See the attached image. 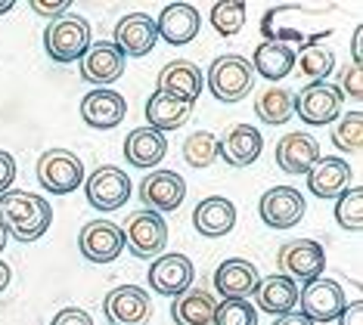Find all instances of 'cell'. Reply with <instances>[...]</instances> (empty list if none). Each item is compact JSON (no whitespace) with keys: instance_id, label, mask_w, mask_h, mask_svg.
Instances as JSON below:
<instances>
[{"instance_id":"cell-39","label":"cell","mask_w":363,"mask_h":325,"mask_svg":"<svg viewBox=\"0 0 363 325\" xmlns=\"http://www.w3.org/2000/svg\"><path fill=\"white\" fill-rule=\"evenodd\" d=\"M50 325H94V319H90V313L78 310V307H65V310L53 316Z\"/></svg>"},{"instance_id":"cell-41","label":"cell","mask_w":363,"mask_h":325,"mask_svg":"<svg viewBox=\"0 0 363 325\" xmlns=\"http://www.w3.org/2000/svg\"><path fill=\"white\" fill-rule=\"evenodd\" d=\"M338 325H363V301H354V304H345V310L338 313Z\"/></svg>"},{"instance_id":"cell-30","label":"cell","mask_w":363,"mask_h":325,"mask_svg":"<svg viewBox=\"0 0 363 325\" xmlns=\"http://www.w3.org/2000/svg\"><path fill=\"white\" fill-rule=\"evenodd\" d=\"M255 115L264 121V124H286L289 118L295 115L292 108V93L283 87H267L264 93H258V99H255Z\"/></svg>"},{"instance_id":"cell-14","label":"cell","mask_w":363,"mask_h":325,"mask_svg":"<svg viewBox=\"0 0 363 325\" xmlns=\"http://www.w3.org/2000/svg\"><path fill=\"white\" fill-rule=\"evenodd\" d=\"M103 313L112 325H140L152 316V301L140 285H118L106 295Z\"/></svg>"},{"instance_id":"cell-34","label":"cell","mask_w":363,"mask_h":325,"mask_svg":"<svg viewBox=\"0 0 363 325\" xmlns=\"http://www.w3.org/2000/svg\"><path fill=\"white\" fill-rule=\"evenodd\" d=\"M211 25L220 38H233L245 25V4L242 0H220L211 6Z\"/></svg>"},{"instance_id":"cell-21","label":"cell","mask_w":363,"mask_h":325,"mask_svg":"<svg viewBox=\"0 0 363 325\" xmlns=\"http://www.w3.org/2000/svg\"><path fill=\"white\" fill-rule=\"evenodd\" d=\"M351 177H354V171L345 158L326 155V158H317L313 168L308 171V189L317 198H338L348 189Z\"/></svg>"},{"instance_id":"cell-22","label":"cell","mask_w":363,"mask_h":325,"mask_svg":"<svg viewBox=\"0 0 363 325\" xmlns=\"http://www.w3.org/2000/svg\"><path fill=\"white\" fill-rule=\"evenodd\" d=\"M155 19H150L146 13H130L121 16L115 25V40L112 44L121 50L125 56H146L155 47Z\"/></svg>"},{"instance_id":"cell-18","label":"cell","mask_w":363,"mask_h":325,"mask_svg":"<svg viewBox=\"0 0 363 325\" xmlns=\"http://www.w3.org/2000/svg\"><path fill=\"white\" fill-rule=\"evenodd\" d=\"M214 288L224 301H249V295H255L258 288V266L252 261H242V257H230L214 270Z\"/></svg>"},{"instance_id":"cell-33","label":"cell","mask_w":363,"mask_h":325,"mask_svg":"<svg viewBox=\"0 0 363 325\" xmlns=\"http://www.w3.org/2000/svg\"><path fill=\"white\" fill-rule=\"evenodd\" d=\"M333 143L338 152H351V155L360 152L363 149V115L360 112H348V115H342V118H335Z\"/></svg>"},{"instance_id":"cell-9","label":"cell","mask_w":363,"mask_h":325,"mask_svg":"<svg viewBox=\"0 0 363 325\" xmlns=\"http://www.w3.org/2000/svg\"><path fill=\"white\" fill-rule=\"evenodd\" d=\"M298 307L301 316L317 322H335L338 313L345 310V291L335 279H313L304 288H298Z\"/></svg>"},{"instance_id":"cell-46","label":"cell","mask_w":363,"mask_h":325,"mask_svg":"<svg viewBox=\"0 0 363 325\" xmlns=\"http://www.w3.org/2000/svg\"><path fill=\"white\" fill-rule=\"evenodd\" d=\"M6 248V232H4V227H0V251Z\"/></svg>"},{"instance_id":"cell-44","label":"cell","mask_w":363,"mask_h":325,"mask_svg":"<svg viewBox=\"0 0 363 325\" xmlns=\"http://www.w3.org/2000/svg\"><path fill=\"white\" fill-rule=\"evenodd\" d=\"M6 285H10V266L0 261V291H6Z\"/></svg>"},{"instance_id":"cell-38","label":"cell","mask_w":363,"mask_h":325,"mask_svg":"<svg viewBox=\"0 0 363 325\" xmlns=\"http://www.w3.org/2000/svg\"><path fill=\"white\" fill-rule=\"evenodd\" d=\"M69 0H31V10H35L38 16H47V19H60V16L69 13Z\"/></svg>"},{"instance_id":"cell-28","label":"cell","mask_w":363,"mask_h":325,"mask_svg":"<svg viewBox=\"0 0 363 325\" xmlns=\"http://www.w3.org/2000/svg\"><path fill=\"white\" fill-rule=\"evenodd\" d=\"M214 307H218V301L205 288H186L184 295L174 297L171 316H174L177 325H211Z\"/></svg>"},{"instance_id":"cell-15","label":"cell","mask_w":363,"mask_h":325,"mask_svg":"<svg viewBox=\"0 0 363 325\" xmlns=\"http://www.w3.org/2000/svg\"><path fill=\"white\" fill-rule=\"evenodd\" d=\"M193 276H196V270L186 254H162L150 266V288L155 295L177 297L186 288H193Z\"/></svg>"},{"instance_id":"cell-24","label":"cell","mask_w":363,"mask_h":325,"mask_svg":"<svg viewBox=\"0 0 363 325\" xmlns=\"http://www.w3.org/2000/svg\"><path fill=\"white\" fill-rule=\"evenodd\" d=\"M168 155V139L164 133L152 130V127H137L128 133L125 139V161L130 168H140V171H150L162 158Z\"/></svg>"},{"instance_id":"cell-2","label":"cell","mask_w":363,"mask_h":325,"mask_svg":"<svg viewBox=\"0 0 363 325\" xmlns=\"http://www.w3.org/2000/svg\"><path fill=\"white\" fill-rule=\"evenodd\" d=\"M208 90L218 103H239L255 87V69L245 56L227 53L208 65Z\"/></svg>"},{"instance_id":"cell-26","label":"cell","mask_w":363,"mask_h":325,"mask_svg":"<svg viewBox=\"0 0 363 325\" xmlns=\"http://www.w3.org/2000/svg\"><path fill=\"white\" fill-rule=\"evenodd\" d=\"M320 158V143L311 133H286L277 143V164L286 173H308Z\"/></svg>"},{"instance_id":"cell-36","label":"cell","mask_w":363,"mask_h":325,"mask_svg":"<svg viewBox=\"0 0 363 325\" xmlns=\"http://www.w3.org/2000/svg\"><path fill=\"white\" fill-rule=\"evenodd\" d=\"M211 325H258V310L249 301H220Z\"/></svg>"},{"instance_id":"cell-7","label":"cell","mask_w":363,"mask_h":325,"mask_svg":"<svg viewBox=\"0 0 363 325\" xmlns=\"http://www.w3.org/2000/svg\"><path fill=\"white\" fill-rule=\"evenodd\" d=\"M277 263H279V270H283V276L308 285V282L320 279V273L326 270V251H323V245L313 239H295L279 248Z\"/></svg>"},{"instance_id":"cell-29","label":"cell","mask_w":363,"mask_h":325,"mask_svg":"<svg viewBox=\"0 0 363 325\" xmlns=\"http://www.w3.org/2000/svg\"><path fill=\"white\" fill-rule=\"evenodd\" d=\"M252 69L255 74H264L267 81H279L295 69V47L277 44V40H264L255 47L252 56Z\"/></svg>"},{"instance_id":"cell-35","label":"cell","mask_w":363,"mask_h":325,"mask_svg":"<svg viewBox=\"0 0 363 325\" xmlns=\"http://www.w3.org/2000/svg\"><path fill=\"white\" fill-rule=\"evenodd\" d=\"M335 220L342 229L360 232L363 229V189H345L342 195L335 198Z\"/></svg>"},{"instance_id":"cell-8","label":"cell","mask_w":363,"mask_h":325,"mask_svg":"<svg viewBox=\"0 0 363 325\" xmlns=\"http://www.w3.org/2000/svg\"><path fill=\"white\" fill-rule=\"evenodd\" d=\"M342 99L345 96L338 93V87L320 81V84H308L298 96H292V108L304 124L323 127V124H333L342 115Z\"/></svg>"},{"instance_id":"cell-23","label":"cell","mask_w":363,"mask_h":325,"mask_svg":"<svg viewBox=\"0 0 363 325\" xmlns=\"http://www.w3.org/2000/svg\"><path fill=\"white\" fill-rule=\"evenodd\" d=\"M255 310H264L270 316H286L295 310L298 304V285H295L283 273H274V276L261 279L258 288H255Z\"/></svg>"},{"instance_id":"cell-6","label":"cell","mask_w":363,"mask_h":325,"mask_svg":"<svg viewBox=\"0 0 363 325\" xmlns=\"http://www.w3.org/2000/svg\"><path fill=\"white\" fill-rule=\"evenodd\" d=\"M84 195L90 207H96V211L103 214L118 211L130 198V177L121 168H115V164H100L84 180Z\"/></svg>"},{"instance_id":"cell-5","label":"cell","mask_w":363,"mask_h":325,"mask_svg":"<svg viewBox=\"0 0 363 325\" xmlns=\"http://www.w3.org/2000/svg\"><path fill=\"white\" fill-rule=\"evenodd\" d=\"M38 180L50 195H69L84 183V164L69 149H47L38 158Z\"/></svg>"},{"instance_id":"cell-16","label":"cell","mask_w":363,"mask_h":325,"mask_svg":"<svg viewBox=\"0 0 363 325\" xmlns=\"http://www.w3.org/2000/svg\"><path fill=\"white\" fill-rule=\"evenodd\" d=\"M202 87H205V74H202L199 65L189 62V59L168 62L159 72V81H155V90H159V93H168L186 106H193L196 99H199Z\"/></svg>"},{"instance_id":"cell-25","label":"cell","mask_w":363,"mask_h":325,"mask_svg":"<svg viewBox=\"0 0 363 325\" xmlns=\"http://www.w3.org/2000/svg\"><path fill=\"white\" fill-rule=\"evenodd\" d=\"M193 227L205 239L227 236V232L236 227V205L230 202V198H220V195L205 198V202H199L193 211Z\"/></svg>"},{"instance_id":"cell-45","label":"cell","mask_w":363,"mask_h":325,"mask_svg":"<svg viewBox=\"0 0 363 325\" xmlns=\"http://www.w3.org/2000/svg\"><path fill=\"white\" fill-rule=\"evenodd\" d=\"M13 10V0H0V13H10Z\"/></svg>"},{"instance_id":"cell-11","label":"cell","mask_w":363,"mask_h":325,"mask_svg":"<svg viewBox=\"0 0 363 325\" xmlns=\"http://www.w3.org/2000/svg\"><path fill=\"white\" fill-rule=\"evenodd\" d=\"M78 248L90 263H112L125 251V232L112 220H90L78 232Z\"/></svg>"},{"instance_id":"cell-20","label":"cell","mask_w":363,"mask_h":325,"mask_svg":"<svg viewBox=\"0 0 363 325\" xmlns=\"http://www.w3.org/2000/svg\"><path fill=\"white\" fill-rule=\"evenodd\" d=\"M202 28L199 10L189 4H168L162 10V16L155 19V35L164 38L171 47H184L189 44Z\"/></svg>"},{"instance_id":"cell-32","label":"cell","mask_w":363,"mask_h":325,"mask_svg":"<svg viewBox=\"0 0 363 325\" xmlns=\"http://www.w3.org/2000/svg\"><path fill=\"white\" fill-rule=\"evenodd\" d=\"M184 158L189 168L202 171V168H211L218 161V137L211 130H196L186 137L184 143Z\"/></svg>"},{"instance_id":"cell-43","label":"cell","mask_w":363,"mask_h":325,"mask_svg":"<svg viewBox=\"0 0 363 325\" xmlns=\"http://www.w3.org/2000/svg\"><path fill=\"white\" fill-rule=\"evenodd\" d=\"M274 325H313L311 319H304V316L301 313H286V316H277V319H274Z\"/></svg>"},{"instance_id":"cell-17","label":"cell","mask_w":363,"mask_h":325,"mask_svg":"<svg viewBox=\"0 0 363 325\" xmlns=\"http://www.w3.org/2000/svg\"><path fill=\"white\" fill-rule=\"evenodd\" d=\"M261 149H264L261 130L252 127V124H233L218 139V158L230 168H249V164L258 161Z\"/></svg>"},{"instance_id":"cell-4","label":"cell","mask_w":363,"mask_h":325,"mask_svg":"<svg viewBox=\"0 0 363 325\" xmlns=\"http://www.w3.org/2000/svg\"><path fill=\"white\" fill-rule=\"evenodd\" d=\"M125 248L140 261H150V257H162L164 245H168V223L162 214L155 211H134L125 223Z\"/></svg>"},{"instance_id":"cell-19","label":"cell","mask_w":363,"mask_h":325,"mask_svg":"<svg viewBox=\"0 0 363 325\" xmlns=\"http://www.w3.org/2000/svg\"><path fill=\"white\" fill-rule=\"evenodd\" d=\"M128 115V103L121 93H115L109 87H96L81 99V118L96 130H112L125 121Z\"/></svg>"},{"instance_id":"cell-10","label":"cell","mask_w":363,"mask_h":325,"mask_svg":"<svg viewBox=\"0 0 363 325\" xmlns=\"http://www.w3.org/2000/svg\"><path fill=\"white\" fill-rule=\"evenodd\" d=\"M186 195V180L174 171H150L140 183V202L146 211L164 214V211H177L184 205Z\"/></svg>"},{"instance_id":"cell-27","label":"cell","mask_w":363,"mask_h":325,"mask_svg":"<svg viewBox=\"0 0 363 325\" xmlns=\"http://www.w3.org/2000/svg\"><path fill=\"white\" fill-rule=\"evenodd\" d=\"M189 115H193V106L180 103V99L168 93H159V90L146 99V127H152L159 133L180 130L189 121Z\"/></svg>"},{"instance_id":"cell-13","label":"cell","mask_w":363,"mask_h":325,"mask_svg":"<svg viewBox=\"0 0 363 325\" xmlns=\"http://www.w3.org/2000/svg\"><path fill=\"white\" fill-rule=\"evenodd\" d=\"M81 78L87 84L96 87H106L112 81H118L125 74V53L112 44V40H96V44L87 47V53L81 56Z\"/></svg>"},{"instance_id":"cell-42","label":"cell","mask_w":363,"mask_h":325,"mask_svg":"<svg viewBox=\"0 0 363 325\" xmlns=\"http://www.w3.org/2000/svg\"><path fill=\"white\" fill-rule=\"evenodd\" d=\"M351 56H354V65L363 69V28H357L351 38Z\"/></svg>"},{"instance_id":"cell-12","label":"cell","mask_w":363,"mask_h":325,"mask_svg":"<svg viewBox=\"0 0 363 325\" xmlns=\"http://www.w3.org/2000/svg\"><path fill=\"white\" fill-rule=\"evenodd\" d=\"M258 211H261V220L270 229H289L295 223H301L308 205H304V195L295 186H270L261 195Z\"/></svg>"},{"instance_id":"cell-1","label":"cell","mask_w":363,"mask_h":325,"mask_svg":"<svg viewBox=\"0 0 363 325\" xmlns=\"http://www.w3.org/2000/svg\"><path fill=\"white\" fill-rule=\"evenodd\" d=\"M53 223V207L44 195L10 189L0 195V227L10 232L16 241H38L50 229Z\"/></svg>"},{"instance_id":"cell-40","label":"cell","mask_w":363,"mask_h":325,"mask_svg":"<svg viewBox=\"0 0 363 325\" xmlns=\"http://www.w3.org/2000/svg\"><path fill=\"white\" fill-rule=\"evenodd\" d=\"M13 180H16V158L0 149V195L10 193Z\"/></svg>"},{"instance_id":"cell-31","label":"cell","mask_w":363,"mask_h":325,"mask_svg":"<svg viewBox=\"0 0 363 325\" xmlns=\"http://www.w3.org/2000/svg\"><path fill=\"white\" fill-rule=\"evenodd\" d=\"M295 65H298V74H304V78H311L313 84H320L323 78H329L335 69V53L320 44L313 47H301V53L295 56Z\"/></svg>"},{"instance_id":"cell-37","label":"cell","mask_w":363,"mask_h":325,"mask_svg":"<svg viewBox=\"0 0 363 325\" xmlns=\"http://www.w3.org/2000/svg\"><path fill=\"white\" fill-rule=\"evenodd\" d=\"M338 93L351 96V99H363V69L357 65H351L348 72H342V78H338Z\"/></svg>"},{"instance_id":"cell-3","label":"cell","mask_w":363,"mask_h":325,"mask_svg":"<svg viewBox=\"0 0 363 325\" xmlns=\"http://www.w3.org/2000/svg\"><path fill=\"white\" fill-rule=\"evenodd\" d=\"M90 40V25L84 16H60V19L47 22L44 31V47L53 62H78L87 53Z\"/></svg>"}]
</instances>
